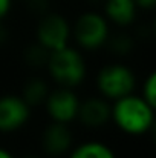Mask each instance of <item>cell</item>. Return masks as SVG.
<instances>
[{
	"mask_svg": "<svg viewBox=\"0 0 156 158\" xmlns=\"http://www.w3.org/2000/svg\"><path fill=\"white\" fill-rule=\"evenodd\" d=\"M153 109L142 97L124 95L116 98L115 106L110 109V117L116 126L130 135H141L153 124Z\"/></svg>",
	"mask_w": 156,
	"mask_h": 158,
	"instance_id": "obj_1",
	"label": "cell"
},
{
	"mask_svg": "<svg viewBox=\"0 0 156 158\" xmlns=\"http://www.w3.org/2000/svg\"><path fill=\"white\" fill-rule=\"evenodd\" d=\"M37 35H38V43L43 48H46L49 52L61 49L67 46L69 42L70 35L69 23L66 22L64 17L58 14H51L40 22Z\"/></svg>",
	"mask_w": 156,
	"mask_h": 158,
	"instance_id": "obj_5",
	"label": "cell"
},
{
	"mask_svg": "<svg viewBox=\"0 0 156 158\" xmlns=\"http://www.w3.org/2000/svg\"><path fill=\"white\" fill-rule=\"evenodd\" d=\"M72 144V134L69 132L66 123L55 121L43 134V148L51 155H60L69 151Z\"/></svg>",
	"mask_w": 156,
	"mask_h": 158,
	"instance_id": "obj_8",
	"label": "cell"
},
{
	"mask_svg": "<svg viewBox=\"0 0 156 158\" xmlns=\"http://www.w3.org/2000/svg\"><path fill=\"white\" fill-rule=\"evenodd\" d=\"M70 158H115L110 148L100 141H89L81 146H78Z\"/></svg>",
	"mask_w": 156,
	"mask_h": 158,
	"instance_id": "obj_11",
	"label": "cell"
},
{
	"mask_svg": "<svg viewBox=\"0 0 156 158\" xmlns=\"http://www.w3.org/2000/svg\"><path fill=\"white\" fill-rule=\"evenodd\" d=\"M29 118V106L22 97L6 95L0 98V131L12 132Z\"/></svg>",
	"mask_w": 156,
	"mask_h": 158,
	"instance_id": "obj_6",
	"label": "cell"
},
{
	"mask_svg": "<svg viewBox=\"0 0 156 158\" xmlns=\"http://www.w3.org/2000/svg\"><path fill=\"white\" fill-rule=\"evenodd\" d=\"M142 92H144L142 98L152 107H155V105H156V74L152 72L147 77V80L144 83V91Z\"/></svg>",
	"mask_w": 156,
	"mask_h": 158,
	"instance_id": "obj_14",
	"label": "cell"
},
{
	"mask_svg": "<svg viewBox=\"0 0 156 158\" xmlns=\"http://www.w3.org/2000/svg\"><path fill=\"white\" fill-rule=\"evenodd\" d=\"M48 66L52 78L64 88L77 86L86 75V64L78 51L64 46L52 51L48 58Z\"/></svg>",
	"mask_w": 156,
	"mask_h": 158,
	"instance_id": "obj_2",
	"label": "cell"
},
{
	"mask_svg": "<svg viewBox=\"0 0 156 158\" xmlns=\"http://www.w3.org/2000/svg\"><path fill=\"white\" fill-rule=\"evenodd\" d=\"M135 86L133 72L124 64H109L98 75V88L107 98H121L129 95Z\"/></svg>",
	"mask_w": 156,
	"mask_h": 158,
	"instance_id": "obj_3",
	"label": "cell"
},
{
	"mask_svg": "<svg viewBox=\"0 0 156 158\" xmlns=\"http://www.w3.org/2000/svg\"><path fill=\"white\" fill-rule=\"evenodd\" d=\"M77 117L86 126L98 127V126H103L104 123H107V120L110 118V107L104 100L89 98L83 105L78 106Z\"/></svg>",
	"mask_w": 156,
	"mask_h": 158,
	"instance_id": "obj_9",
	"label": "cell"
},
{
	"mask_svg": "<svg viewBox=\"0 0 156 158\" xmlns=\"http://www.w3.org/2000/svg\"><path fill=\"white\" fill-rule=\"evenodd\" d=\"M9 6H11V0H0V19L6 15V12L9 11Z\"/></svg>",
	"mask_w": 156,
	"mask_h": 158,
	"instance_id": "obj_16",
	"label": "cell"
},
{
	"mask_svg": "<svg viewBox=\"0 0 156 158\" xmlns=\"http://www.w3.org/2000/svg\"><path fill=\"white\" fill-rule=\"evenodd\" d=\"M109 35V26L100 14L86 12L83 14L75 25V39L77 42L86 49H97Z\"/></svg>",
	"mask_w": 156,
	"mask_h": 158,
	"instance_id": "obj_4",
	"label": "cell"
},
{
	"mask_svg": "<svg viewBox=\"0 0 156 158\" xmlns=\"http://www.w3.org/2000/svg\"><path fill=\"white\" fill-rule=\"evenodd\" d=\"M136 6H141V8H146V9H150L153 8L156 3V0H135Z\"/></svg>",
	"mask_w": 156,
	"mask_h": 158,
	"instance_id": "obj_15",
	"label": "cell"
},
{
	"mask_svg": "<svg viewBox=\"0 0 156 158\" xmlns=\"http://www.w3.org/2000/svg\"><path fill=\"white\" fill-rule=\"evenodd\" d=\"M48 58H49V51L46 48H43L40 43L31 46L26 52V60L34 66H42V64L48 63Z\"/></svg>",
	"mask_w": 156,
	"mask_h": 158,
	"instance_id": "obj_13",
	"label": "cell"
},
{
	"mask_svg": "<svg viewBox=\"0 0 156 158\" xmlns=\"http://www.w3.org/2000/svg\"><path fill=\"white\" fill-rule=\"evenodd\" d=\"M106 14L116 25H130L136 14V3L135 0H107Z\"/></svg>",
	"mask_w": 156,
	"mask_h": 158,
	"instance_id": "obj_10",
	"label": "cell"
},
{
	"mask_svg": "<svg viewBox=\"0 0 156 158\" xmlns=\"http://www.w3.org/2000/svg\"><path fill=\"white\" fill-rule=\"evenodd\" d=\"M48 97V86L40 78H32L26 83L23 91V100L28 103V106L40 105Z\"/></svg>",
	"mask_w": 156,
	"mask_h": 158,
	"instance_id": "obj_12",
	"label": "cell"
},
{
	"mask_svg": "<svg viewBox=\"0 0 156 158\" xmlns=\"http://www.w3.org/2000/svg\"><path fill=\"white\" fill-rule=\"evenodd\" d=\"M0 158H12V155H11L8 151H5V149H0Z\"/></svg>",
	"mask_w": 156,
	"mask_h": 158,
	"instance_id": "obj_17",
	"label": "cell"
},
{
	"mask_svg": "<svg viewBox=\"0 0 156 158\" xmlns=\"http://www.w3.org/2000/svg\"><path fill=\"white\" fill-rule=\"evenodd\" d=\"M46 106H48V112L54 118V121L67 124L69 121H72L77 117L80 102L74 92H70L67 88H64V89L55 91L51 95H48Z\"/></svg>",
	"mask_w": 156,
	"mask_h": 158,
	"instance_id": "obj_7",
	"label": "cell"
}]
</instances>
